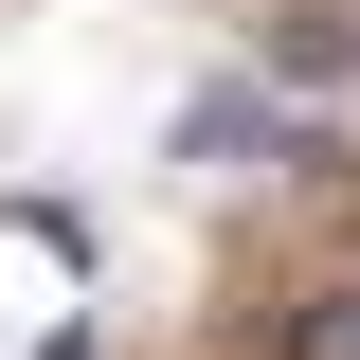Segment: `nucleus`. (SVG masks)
Masks as SVG:
<instances>
[{
    "instance_id": "f257e3e1",
    "label": "nucleus",
    "mask_w": 360,
    "mask_h": 360,
    "mask_svg": "<svg viewBox=\"0 0 360 360\" xmlns=\"http://www.w3.org/2000/svg\"><path fill=\"white\" fill-rule=\"evenodd\" d=\"M270 144H288V127H270L252 90H198V108H180V162H270Z\"/></svg>"
},
{
    "instance_id": "f03ea898",
    "label": "nucleus",
    "mask_w": 360,
    "mask_h": 360,
    "mask_svg": "<svg viewBox=\"0 0 360 360\" xmlns=\"http://www.w3.org/2000/svg\"><path fill=\"white\" fill-rule=\"evenodd\" d=\"M288 360H360V288H307L288 307Z\"/></svg>"
}]
</instances>
